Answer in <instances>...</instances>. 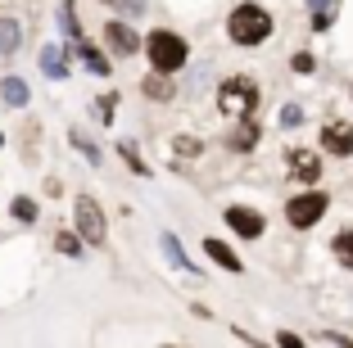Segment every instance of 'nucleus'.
Segmentation results:
<instances>
[{
	"mask_svg": "<svg viewBox=\"0 0 353 348\" xmlns=\"http://www.w3.org/2000/svg\"><path fill=\"white\" fill-rule=\"evenodd\" d=\"M227 32L236 45H259L272 37V14L263 5H236V14L227 19Z\"/></svg>",
	"mask_w": 353,
	"mask_h": 348,
	"instance_id": "nucleus-1",
	"label": "nucleus"
},
{
	"mask_svg": "<svg viewBox=\"0 0 353 348\" xmlns=\"http://www.w3.org/2000/svg\"><path fill=\"white\" fill-rule=\"evenodd\" d=\"M150 63H154V72H176L181 63H186V41L176 37V32H150Z\"/></svg>",
	"mask_w": 353,
	"mask_h": 348,
	"instance_id": "nucleus-2",
	"label": "nucleus"
},
{
	"mask_svg": "<svg viewBox=\"0 0 353 348\" xmlns=\"http://www.w3.org/2000/svg\"><path fill=\"white\" fill-rule=\"evenodd\" d=\"M218 104H222V113H254V104H259V86L250 82V77H227L222 82V91H218Z\"/></svg>",
	"mask_w": 353,
	"mask_h": 348,
	"instance_id": "nucleus-3",
	"label": "nucleus"
},
{
	"mask_svg": "<svg viewBox=\"0 0 353 348\" xmlns=\"http://www.w3.org/2000/svg\"><path fill=\"white\" fill-rule=\"evenodd\" d=\"M77 231H82V240L86 245H104V236H109V226H104V213H100V204H95L91 195H77Z\"/></svg>",
	"mask_w": 353,
	"mask_h": 348,
	"instance_id": "nucleus-4",
	"label": "nucleus"
},
{
	"mask_svg": "<svg viewBox=\"0 0 353 348\" xmlns=\"http://www.w3.org/2000/svg\"><path fill=\"white\" fill-rule=\"evenodd\" d=\"M322 213H326V195L322 190H308V195H299V199H290V208H285V217H290V226H312V222H322Z\"/></svg>",
	"mask_w": 353,
	"mask_h": 348,
	"instance_id": "nucleus-5",
	"label": "nucleus"
},
{
	"mask_svg": "<svg viewBox=\"0 0 353 348\" xmlns=\"http://www.w3.org/2000/svg\"><path fill=\"white\" fill-rule=\"evenodd\" d=\"M290 181H303V185H312L317 176H322V163H317V154H308V150H290Z\"/></svg>",
	"mask_w": 353,
	"mask_h": 348,
	"instance_id": "nucleus-6",
	"label": "nucleus"
},
{
	"mask_svg": "<svg viewBox=\"0 0 353 348\" xmlns=\"http://www.w3.org/2000/svg\"><path fill=\"white\" fill-rule=\"evenodd\" d=\"M322 145H326V154H353V123H326L322 127Z\"/></svg>",
	"mask_w": 353,
	"mask_h": 348,
	"instance_id": "nucleus-7",
	"label": "nucleus"
},
{
	"mask_svg": "<svg viewBox=\"0 0 353 348\" xmlns=\"http://www.w3.org/2000/svg\"><path fill=\"white\" fill-rule=\"evenodd\" d=\"M227 226L236 231V236H245V240L263 236V217L254 213V208H227Z\"/></svg>",
	"mask_w": 353,
	"mask_h": 348,
	"instance_id": "nucleus-8",
	"label": "nucleus"
},
{
	"mask_svg": "<svg viewBox=\"0 0 353 348\" xmlns=\"http://www.w3.org/2000/svg\"><path fill=\"white\" fill-rule=\"evenodd\" d=\"M104 41H109L114 54H136L141 50V37H136L127 23H109V28H104Z\"/></svg>",
	"mask_w": 353,
	"mask_h": 348,
	"instance_id": "nucleus-9",
	"label": "nucleus"
},
{
	"mask_svg": "<svg viewBox=\"0 0 353 348\" xmlns=\"http://www.w3.org/2000/svg\"><path fill=\"white\" fill-rule=\"evenodd\" d=\"M141 91L150 100H172V72H150L145 82H141Z\"/></svg>",
	"mask_w": 353,
	"mask_h": 348,
	"instance_id": "nucleus-10",
	"label": "nucleus"
},
{
	"mask_svg": "<svg viewBox=\"0 0 353 348\" xmlns=\"http://www.w3.org/2000/svg\"><path fill=\"white\" fill-rule=\"evenodd\" d=\"M254 141H259V123H254V113H245V123L231 132V150H254Z\"/></svg>",
	"mask_w": 353,
	"mask_h": 348,
	"instance_id": "nucleus-11",
	"label": "nucleus"
},
{
	"mask_svg": "<svg viewBox=\"0 0 353 348\" xmlns=\"http://www.w3.org/2000/svg\"><path fill=\"white\" fill-rule=\"evenodd\" d=\"M73 45H77V54H82V63H86V68H91V72H95V77H104V72H109V59H104V54H100V50H95V45H91V41H82V37H77V41H73Z\"/></svg>",
	"mask_w": 353,
	"mask_h": 348,
	"instance_id": "nucleus-12",
	"label": "nucleus"
},
{
	"mask_svg": "<svg viewBox=\"0 0 353 348\" xmlns=\"http://www.w3.org/2000/svg\"><path fill=\"white\" fill-rule=\"evenodd\" d=\"M0 100L10 104V109H23V104H28V82H19V77H5V82H0Z\"/></svg>",
	"mask_w": 353,
	"mask_h": 348,
	"instance_id": "nucleus-13",
	"label": "nucleus"
},
{
	"mask_svg": "<svg viewBox=\"0 0 353 348\" xmlns=\"http://www.w3.org/2000/svg\"><path fill=\"white\" fill-rule=\"evenodd\" d=\"M204 249H208V258H213L218 267H227V272H240V258L231 254V249L222 245V240H204Z\"/></svg>",
	"mask_w": 353,
	"mask_h": 348,
	"instance_id": "nucleus-14",
	"label": "nucleus"
},
{
	"mask_svg": "<svg viewBox=\"0 0 353 348\" xmlns=\"http://www.w3.org/2000/svg\"><path fill=\"white\" fill-rule=\"evenodd\" d=\"M19 41H23L19 23H14V19H0V54H14V50H19Z\"/></svg>",
	"mask_w": 353,
	"mask_h": 348,
	"instance_id": "nucleus-15",
	"label": "nucleus"
},
{
	"mask_svg": "<svg viewBox=\"0 0 353 348\" xmlns=\"http://www.w3.org/2000/svg\"><path fill=\"white\" fill-rule=\"evenodd\" d=\"M41 68H46V77H54V82L68 72V68H63V50H59V45H46V50H41Z\"/></svg>",
	"mask_w": 353,
	"mask_h": 348,
	"instance_id": "nucleus-16",
	"label": "nucleus"
},
{
	"mask_svg": "<svg viewBox=\"0 0 353 348\" xmlns=\"http://www.w3.org/2000/svg\"><path fill=\"white\" fill-rule=\"evenodd\" d=\"M308 5L317 10L312 28H317V32H331V23H335V5H340V0H308Z\"/></svg>",
	"mask_w": 353,
	"mask_h": 348,
	"instance_id": "nucleus-17",
	"label": "nucleus"
},
{
	"mask_svg": "<svg viewBox=\"0 0 353 348\" xmlns=\"http://www.w3.org/2000/svg\"><path fill=\"white\" fill-rule=\"evenodd\" d=\"M335 258H340V263L344 267H353V226H349V231H340V236H335Z\"/></svg>",
	"mask_w": 353,
	"mask_h": 348,
	"instance_id": "nucleus-18",
	"label": "nucleus"
},
{
	"mask_svg": "<svg viewBox=\"0 0 353 348\" xmlns=\"http://www.w3.org/2000/svg\"><path fill=\"white\" fill-rule=\"evenodd\" d=\"M54 249H59V254H68V258H77V254H82V236L59 231V236H54Z\"/></svg>",
	"mask_w": 353,
	"mask_h": 348,
	"instance_id": "nucleus-19",
	"label": "nucleus"
},
{
	"mask_svg": "<svg viewBox=\"0 0 353 348\" xmlns=\"http://www.w3.org/2000/svg\"><path fill=\"white\" fill-rule=\"evenodd\" d=\"M10 213L19 217V222H37V204H32L28 195H19V199H14V204H10Z\"/></svg>",
	"mask_w": 353,
	"mask_h": 348,
	"instance_id": "nucleus-20",
	"label": "nucleus"
},
{
	"mask_svg": "<svg viewBox=\"0 0 353 348\" xmlns=\"http://www.w3.org/2000/svg\"><path fill=\"white\" fill-rule=\"evenodd\" d=\"M59 23H63V32H68L73 41L82 37V28H77V10H73V5H59Z\"/></svg>",
	"mask_w": 353,
	"mask_h": 348,
	"instance_id": "nucleus-21",
	"label": "nucleus"
},
{
	"mask_svg": "<svg viewBox=\"0 0 353 348\" xmlns=\"http://www.w3.org/2000/svg\"><path fill=\"white\" fill-rule=\"evenodd\" d=\"M114 104H118V95H114V91L95 100V113H100V123H114Z\"/></svg>",
	"mask_w": 353,
	"mask_h": 348,
	"instance_id": "nucleus-22",
	"label": "nucleus"
},
{
	"mask_svg": "<svg viewBox=\"0 0 353 348\" xmlns=\"http://www.w3.org/2000/svg\"><path fill=\"white\" fill-rule=\"evenodd\" d=\"M163 249H168V258H172L176 267H190V263H186V254H181V245H176V236H163Z\"/></svg>",
	"mask_w": 353,
	"mask_h": 348,
	"instance_id": "nucleus-23",
	"label": "nucleus"
},
{
	"mask_svg": "<svg viewBox=\"0 0 353 348\" xmlns=\"http://www.w3.org/2000/svg\"><path fill=\"white\" fill-rule=\"evenodd\" d=\"M118 150H123V158H127V163H132V167H136V172H141V176H150V167L141 163V154H136V150H132V145H127V141L118 145Z\"/></svg>",
	"mask_w": 353,
	"mask_h": 348,
	"instance_id": "nucleus-24",
	"label": "nucleus"
},
{
	"mask_svg": "<svg viewBox=\"0 0 353 348\" xmlns=\"http://www.w3.org/2000/svg\"><path fill=\"white\" fill-rule=\"evenodd\" d=\"M73 145H77V150H82V154H86V158H91V163H95V158H100V150H95V145H91V141H86V136H73Z\"/></svg>",
	"mask_w": 353,
	"mask_h": 348,
	"instance_id": "nucleus-25",
	"label": "nucleus"
},
{
	"mask_svg": "<svg viewBox=\"0 0 353 348\" xmlns=\"http://www.w3.org/2000/svg\"><path fill=\"white\" fill-rule=\"evenodd\" d=\"M317 63H312V54H294V72H312Z\"/></svg>",
	"mask_w": 353,
	"mask_h": 348,
	"instance_id": "nucleus-26",
	"label": "nucleus"
},
{
	"mask_svg": "<svg viewBox=\"0 0 353 348\" xmlns=\"http://www.w3.org/2000/svg\"><path fill=\"white\" fill-rule=\"evenodd\" d=\"M299 118H303V113L294 109V104H290V109H285V113H281V123H285V127H294V123H299Z\"/></svg>",
	"mask_w": 353,
	"mask_h": 348,
	"instance_id": "nucleus-27",
	"label": "nucleus"
},
{
	"mask_svg": "<svg viewBox=\"0 0 353 348\" xmlns=\"http://www.w3.org/2000/svg\"><path fill=\"white\" fill-rule=\"evenodd\" d=\"M0 145H5V136H0Z\"/></svg>",
	"mask_w": 353,
	"mask_h": 348,
	"instance_id": "nucleus-28",
	"label": "nucleus"
}]
</instances>
